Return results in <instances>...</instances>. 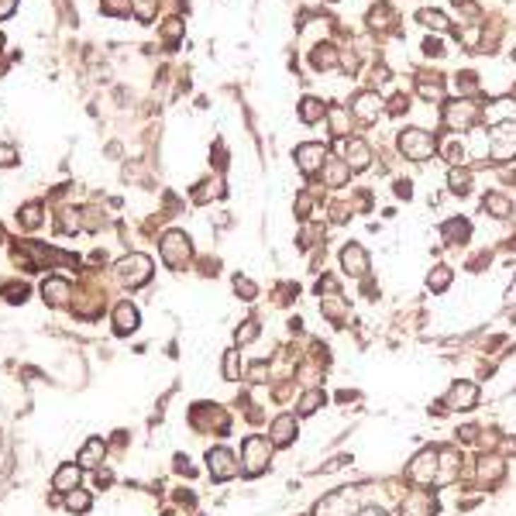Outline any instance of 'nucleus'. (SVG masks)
<instances>
[{
  "instance_id": "33",
  "label": "nucleus",
  "mask_w": 516,
  "mask_h": 516,
  "mask_svg": "<svg viewBox=\"0 0 516 516\" xmlns=\"http://www.w3.org/2000/svg\"><path fill=\"white\" fill-rule=\"evenodd\" d=\"M18 221H21V228H28V231H35V228L42 224V204H28V206H21Z\"/></svg>"
},
{
  "instance_id": "31",
  "label": "nucleus",
  "mask_w": 516,
  "mask_h": 516,
  "mask_svg": "<svg viewBox=\"0 0 516 516\" xmlns=\"http://www.w3.org/2000/svg\"><path fill=\"white\" fill-rule=\"evenodd\" d=\"M66 510H69V513H86V510H90V492L86 489L66 492Z\"/></svg>"
},
{
  "instance_id": "17",
  "label": "nucleus",
  "mask_w": 516,
  "mask_h": 516,
  "mask_svg": "<svg viewBox=\"0 0 516 516\" xmlns=\"http://www.w3.org/2000/svg\"><path fill=\"white\" fill-rule=\"evenodd\" d=\"M79 479H83V468H79L76 462H69V464H59L55 468V479H52V489L55 492H73V489H79Z\"/></svg>"
},
{
  "instance_id": "32",
  "label": "nucleus",
  "mask_w": 516,
  "mask_h": 516,
  "mask_svg": "<svg viewBox=\"0 0 516 516\" xmlns=\"http://www.w3.org/2000/svg\"><path fill=\"white\" fill-rule=\"evenodd\" d=\"M447 182H451V193H458V197H464L468 189H471V172H464V169H451V176H447Z\"/></svg>"
},
{
  "instance_id": "11",
  "label": "nucleus",
  "mask_w": 516,
  "mask_h": 516,
  "mask_svg": "<svg viewBox=\"0 0 516 516\" xmlns=\"http://www.w3.org/2000/svg\"><path fill=\"white\" fill-rule=\"evenodd\" d=\"M513 155H516V121H510V124H499L492 131V158L506 162Z\"/></svg>"
},
{
  "instance_id": "13",
  "label": "nucleus",
  "mask_w": 516,
  "mask_h": 516,
  "mask_svg": "<svg viewBox=\"0 0 516 516\" xmlns=\"http://www.w3.org/2000/svg\"><path fill=\"white\" fill-rule=\"evenodd\" d=\"M324 162H327V148H324V145H317V141H310V145H300V148H296V165H300L307 176L320 172V169H324Z\"/></svg>"
},
{
  "instance_id": "21",
  "label": "nucleus",
  "mask_w": 516,
  "mask_h": 516,
  "mask_svg": "<svg viewBox=\"0 0 516 516\" xmlns=\"http://www.w3.org/2000/svg\"><path fill=\"white\" fill-rule=\"evenodd\" d=\"M103 455H107V444H103V438H90L86 444H83L76 464H79V468H97V464L103 462Z\"/></svg>"
},
{
  "instance_id": "36",
  "label": "nucleus",
  "mask_w": 516,
  "mask_h": 516,
  "mask_svg": "<svg viewBox=\"0 0 516 516\" xmlns=\"http://www.w3.org/2000/svg\"><path fill=\"white\" fill-rule=\"evenodd\" d=\"M447 283H451V269L447 265H438L430 276H427V286L434 289V293H440V289H447Z\"/></svg>"
},
{
  "instance_id": "52",
  "label": "nucleus",
  "mask_w": 516,
  "mask_h": 516,
  "mask_svg": "<svg viewBox=\"0 0 516 516\" xmlns=\"http://www.w3.org/2000/svg\"><path fill=\"white\" fill-rule=\"evenodd\" d=\"M513 59H516V52H513Z\"/></svg>"
},
{
  "instance_id": "41",
  "label": "nucleus",
  "mask_w": 516,
  "mask_h": 516,
  "mask_svg": "<svg viewBox=\"0 0 516 516\" xmlns=\"http://www.w3.org/2000/svg\"><path fill=\"white\" fill-rule=\"evenodd\" d=\"M224 379H241V368H238V348H231L224 355Z\"/></svg>"
},
{
  "instance_id": "35",
  "label": "nucleus",
  "mask_w": 516,
  "mask_h": 516,
  "mask_svg": "<svg viewBox=\"0 0 516 516\" xmlns=\"http://www.w3.org/2000/svg\"><path fill=\"white\" fill-rule=\"evenodd\" d=\"M320 403H324V392H320V389H310L307 396L300 399V406H296V413H300V416H310V413L317 410Z\"/></svg>"
},
{
  "instance_id": "6",
  "label": "nucleus",
  "mask_w": 516,
  "mask_h": 516,
  "mask_svg": "<svg viewBox=\"0 0 516 516\" xmlns=\"http://www.w3.org/2000/svg\"><path fill=\"white\" fill-rule=\"evenodd\" d=\"M206 468H210V475L217 482H231L234 475H238V468H241V462L234 458L231 447H210L206 451Z\"/></svg>"
},
{
  "instance_id": "38",
  "label": "nucleus",
  "mask_w": 516,
  "mask_h": 516,
  "mask_svg": "<svg viewBox=\"0 0 516 516\" xmlns=\"http://www.w3.org/2000/svg\"><path fill=\"white\" fill-rule=\"evenodd\" d=\"M258 331H262V327H258V320L255 317H252V320H245V324H241V327H238V348H241V344H252V341H255L258 337Z\"/></svg>"
},
{
  "instance_id": "23",
  "label": "nucleus",
  "mask_w": 516,
  "mask_h": 516,
  "mask_svg": "<svg viewBox=\"0 0 516 516\" xmlns=\"http://www.w3.org/2000/svg\"><path fill=\"white\" fill-rule=\"evenodd\" d=\"M440 231H444V241H447V245H464V241L471 238V224H468L464 217H451Z\"/></svg>"
},
{
  "instance_id": "22",
  "label": "nucleus",
  "mask_w": 516,
  "mask_h": 516,
  "mask_svg": "<svg viewBox=\"0 0 516 516\" xmlns=\"http://www.w3.org/2000/svg\"><path fill=\"white\" fill-rule=\"evenodd\" d=\"M269 440H272L276 447H289V444L296 440V420H293V416H279V420L272 423Z\"/></svg>"
},
{
  "instance_id": "49",
  "label": "nucleus",
  "mask_w": 516,
  "mask_h": 516,
  "mask_svg": "<svg viewBox=\"0 0 516 516\" xmlns=\"http://www.w3.org/2000/svg\"><path fill=\"white\" fill-rule=\"evenodd\" d=\"M361 516H386L382 510H375V506H368V510H361Z\"/></svg>"
},
{
  "instance_id": "37",
  "label": "nucleus",
  "mask_w": 516,
  "mask_h": 516,
  "mask_svg": "<svg viewBox=\"0 0 516 516\" xmlns=\"http://www.w3.org/2000/svg\"><path fill=\"white\" fill-rule=\"evenodd\" d=\"M131 11L138 14V21H152L158 11V0H131Z\"/></svg>"
},
{
  "instance_id": "29",
  "label": "nucleus",
  "mask_w": 516,
  "mask_h": 516,
  "mask_svg": "<svg viewBox=\"0 0 516 516\" xmlns=\"http://www.w3.org/2000/svg\"><path fill=\"white\" fill-rule=\"evenodd\" d=\"M416 90H420V97H423V100H440V97H444L440 76H430V73H423V76L416 79Z\"/></svg>"
},
{
  "instance_id": "9",
  "label": "nucleus",
  "mask_w": 516,
  "mask_h": 516,
  "mask_svg": "<svg viewBox=\"0 0 516 516\" xmlns=\"http://www.w3.org/2000/svg\"><path fill=\"white\" fill-rule=\"evenodd\" d=\"M355 496L358 492H351V489H337L331 492L327 499H320V506H317V516H355Z\"/></svg>"
},
{
  "instance_id": "2",
  "label": "nucleus",
  "mask_w": 516,
  "mask_h": 516,
  "mask_svg": "<svg viewBox=\"0 0 516 516\" xmlns=\"http://www.w3.org/2000/svg\"><path fill=\"white\" fill-rule=\"evenodd\" d=\"M444 121H447V128H475L482 121V103L475 100V97L451 100L444 107Z\"/></svg>"
},
{
  "instance_id": "8",
  "label": "nucleus",
  "mask_w": 516,
  "mask_h": 516,
  "mask_svg": "<svg viewBox=\"0 0 516 516\" xmlns=\"http://www.w3.org/2000/svg\"><path fill=\"white\" fill-rule=\"evenodd\" d=\"M42 300H45L52 310H66V307H73L76 293H73L69 279H62V276H49V279L42 283Z\"/></svg>"
},
{
  "instance_id": "7",
  "label": "nucleus",
  "mask_w": 516,
  "mask_h": 516,
  "mask_svg": "<svg viewBox=\"0 0 516 516\" xmlns=\"http://www.w3.org/2000/svg\"><path fill=\"white\" fill-rule=\"evenodd\" d=\"M189 420H193L200 430H217V434H228V430H231L228 413L221 410V406H213V403H200V406H193Z\"/></svg>"
},
{
  "instance_id": "27",
  "label": "nucleus",
  "mask_w": 516,
  "mask_h": 516,
  "mask_svg": "<svg viewBox=\"0 0 516 516\" xmlns=\"http://www.w3.org/2000/svg\"><path fill=\"white\" fill-rule=\"evenodd\" d=\"M482 210L503 221V217H510V213H513V204H510L503 193H486V197H482Z\"/></svg>"
},
{
  "instance_id": "34",
  "label": "nucleus",
  "mask_w": 516,
  "mask_h": 516,
  "mask_svg": "<svg viewBox=\"0 0 516 516\" xmlns=\"http://www.w3.org/2000/svg\"><path fill=\"white\" fill-rule=\"evenodd\" d=\"M348 128H351V121H348V110H344V107H334V110H331V134H334V138H344V134H348Z\"/></svg>"
},
{
  "instance_id": "47",
  "label": "nucleus",
  "mask_w": 516,
  "mask_h": 516,
  "mask_svg": "<svg viewBox=\"0 0 516 516\" xmlns=\"http://www.w3.org/2000/svg\"><path fill=\"white\" fill-rule=\"evenodd\" d=\"M110 482H114V479H110V471H97V486H100V489H107Z\"/></svg>"
},
{
  "instance_id": "24",
  "label": "nucleus",
  "mask_w": 516,
  "mask_h": 516,
  "mask_svg": "<svg viewBox=\"0 0 516 516\" xmlns=\"http://www.w3.org/2000/svg\"><path fill=\"white\" fill-rule=\"evenodd\" d=\"M320 172H324V182L337 189V186H344V180H348V162L344 158H327Z\"/></svg>"
},
{
  "instance_id": "30",
  "label": "nucleus",
  "mask_w": 516,
  "mask_h": 516,
  "mask_svg": "<svg viewBox=\"0 0 516 516\" xmlns=\"http://www.w3.org/2000/svg\"><path fill=\"white\" fill-rule=\"evenodd\" d=\"M440 145V155H444V162H451V165H458V162H464V141L462 138H444V141H438Z\"/></svg>"
},
{
  "instance_id": "28",
  "label": "nucleus",
  "mask_w": 516,
  "mask_h": 516,
  "mask_svg": "<svg viewBox=\"0 0 516 516\" xmlns=\"http://www.w3.org/2000/svg\"><path fill=\"white\" fill-rule=\"evenodd\" d=\"M310 62H313V69H334L337 66V49L334 45H317L313 49V55H310Z\"/></svg>"
},
{
  "instance_id": "18",
  "label": "nucleus",
  "mask_w": 516,
  "mask_h": 516,
  "mask_svg": "<svg viewBox=\"0 0 516 516\" xmlns=\"http://www.w3.org/2000/svg\"><path fill=\"white\" fill-rule=\"evenodd\" d=\"M341 158L348 162V169L361 172V169H368V162H372V148H368L361 138H355V141H348V145H344V155H341Z\"/></svg>"
},
{
  "instance_id": "16",
  "label": "nucleus",
  "mask_w": 516,
  "mask_h": 516,
  "mask_svg": "<svg viewBox=\"0 0 516 516\" xmlns=\"http://www.w3.org/2000/svg\"><path fill=\"white\" fill-rule=\"evenodd\" d=\"M482 117L489 121V124H510L516 121V97H499V100H492L486 110H482Z\"/></svg>"
},
{
  "instance_id": "50",
  "label": "nucleus",
  "mask_w": 516,
  "mask_h": 516,
  "mask_svg": "<svg viewBox=\"0 0 516 516\" xmlns=\"http://www.w3.org/2000/svg\"><path fill=\"white\" fill-rule=\"evenodd\" d=\"M0 49H4V35H0Z\"/></svg>"
},
{
  "instance_id": "3",
  "label": "nucleus",
  "mask_w": 516,
  "mask_h": 516,
  "mask_svg": "<svg viewBox=\"0 0 516 516\" xmlns=\"http://www.w3.org/2000/svg\"><path fill=\"white\" fill-rule=\"evenodd\" d=\"M399 148H403L406 158H413V162H423V158H430V155H434V148H438V138H434L430 131H423V128H406L403 134H399Z\"/></svg>"
},
{
  "instance_id": "19",
  "label": "nucleus",
  "mask_w": 516,
  "mask_h": 516,
  "mask_svg": "<svg viewBox=\"0 0 516 516\" xmlns=\"http://www.w3.org/2000/svg\"><path fill=\"white\" fill-rule=\"evenodd\" d=\"M475 403H479V389L471 386V382H455V386H451L447 406H455V410H471Z\"/></svg>"
},
{
  "instance_id": "15",
  "label": "nucleus",
  "mask_w": 516,
  "mask_h": 516,
  "mask_svg": "<svg viewBox=\"0 0 516 516\" xmlns=\"http://www.w3.org/2000/svg\"><path fill=\"white\" fill-rule=\"evenodd\" d=\"M341 269L348 272V276H365L368 272V255H365V248L361 245H344L341 248Z\"/></svg>"
},
{
  "instance_id": "39",
  "label": "nucleus",
  "mask_w": 516,
  "mask_h": 516,
  "mask_svg": "<svg viewBox=\"0 0 516 516\" xmlns=\"http://www.w3.org/2000/svg\"><path fill=\"white\" fill-rule=\"evenodd\" d=\"M28 293H31V289H28L25 283H7V289H4V300H7V303H25Z\"/></svg>"
},
{
  "instance_id": "10",
  "label": "nucleus",
  "mask_w": 516,
  "mask_h": 516,
  "mask_svg": "<svg viewBox=\"0 0 516 516\" xmlns=\"http://www.w3.org/2000/svg\"><path fill=\"white\" fill-rule=\"evenodd\" d=\"M406 471H410V479L416 482V486H430V482L438 479V451H434V447L420 451V455L410 462Z\"/></svg>"
},
{
  "instance_id": "1",
  "label": "nucleus",
  "mask_w": 516,
  "mask_h": 516,
  "mask_svg": "<svg viewBox=\"0 0 516 516\" xmlns=\"http://www.w3.org/2000/svg\"><path fill=\"white\" fill-rule=\"evenodd\" d=\"M272 440L269 438H258V434H252V438L241 444V468H245V475H262L265 468H269V458H272Z\"/></svg>"
},
{
  "instance_id": "46",
  "label": "nucleus",
  "mask_w": 516,
  "mask_h": 516,
  "mask_svg": "<svg viewBox=\"0 0 516 516\" xmlns=\"http://www.w3.org/2000/svg\"><path fill=\"white\" fill-rule=\"evenodd\" d=\"M499 451H503V455H516V440H513V438H506L503 444H499Z\"/></svg>"
},
{
  "instance_id": "26",
  "label": "nucleus",
  "mask_w": 516,
  "mask_h": 516,
  "mask_svg": "<svg viewBox=\"0 0 516 516\" xmlns=\"http://www.w3.org/2000/svg\"><path fill=\"white\" fill-rule=\"evenodd\" d=\"M324 114H327V107H324L320 97H303V100H300V117H303V124L324 121Z\"/></svg>"
},
{
  "instance_id": "45",
  "label": "nucleus",
  "mask_w": 516,
  "mask_h": 516,
  "mask_svg": "<svg viewBox=\"0 0 516 516\" xmlns=\"http://www.w3.org/2000/svg\"><path fill=\"white\" fill-rule=\"evenodd\" d=\"M14 7H18V0H0V18L14 14Z\"/></svg>"
},
{
  "instance_id": "5",
  "label": "nucleus",
  "mask_w": 516,
  "mask_h": 516,
  "mask_svg": "<svg viewBox=\"0 0 516 516\" xmlns=\"http://www.w3.org/2000/svg\"><path fill=\"white\" fill-rule=\"evenodd\" d=\"M117 279L124 286H145L152 279V258L148 255H128L117 262Z\"/></svg>"
},
{
  "instance_id": "51",
  "label": "nucleus",
  "mask_w": 516,
  "mask_h": 516,
  "mask_svg": "<svg viewBox=\"0 0 516 516\" xmlns=\"http://www.w3.org/2000/svg\"><path fill=\"white\" fill-rule=\"evenodd\" d=\"M513 248H516V238H513Z\"/></svg>"
},
{
  "instance_id": "48",
  "label": "nucleus",
  "mask_w": 516,
  "mask_h": 516,
  "mask_svg": "<svg viewBox=\"0 0 516 516\" xmlns=\"http://www.w3.org/2000/svg\"><path fill=\"white\" fill-rule=\"evenodd\" d=\"M410 182H396V197H406V200H410Z\"/></svg>"
},
{
  "instance_id": "42",
  "label": "nucleus",
  "mask_w": 516,
  "mask_h": 516,
  "mask_svg": "<svg viewBox=\"0 0 516 516\" xmlns=\"http://www.w3.org/2000/svg\"><path fill=\"white\" fill-rule=\"evenodd\" d=\"M234 289H238V296H245V300H255V286L248 283V279H241V276H238V279H234Z\"/></svg>"
},
{
  "instance_id": "40",
  "label": "nucleus",
  "mask_w": 516,
  "mask_h": 516,
  "mask_svg": "<svg viewBox=\"0 0 516 516\" xmlns=\"http://www.w3.org/2000/svg\"><path fill=\"white\" fill-rule=\"evenodd\" d=\"M420 21H423V25L427 28H438V31H447V18H444V14H438V11H420Z\"/></svg>"
},
{
  "instance_id": "12",
  "label": "nucleus",
  "mask_w": 516,
  "mask_h": 516,
  "mask_svg": "<svg viewBox=\"0 0 516 516\" xmlns=\"http://www.w3.org/2000/svg\"><path fill=\"white\" fill-rule=\"evenodd\" d=\"M379 93H358L355 100H351V117L358 121V124H375L379 121Z\"/></svg>"
},
{
  "instance_id": "4",
  "label": "nucleus",
  "mask_w": 516,
  "mask_h": 516,
  "mask_svg": "<svg viewBox=\"0 0 516 516\" xmlns=\"http://www.w3.org/2000/svg\"><path fill=\"white\" fill-rule=\"evenodd\" d=\"M158 252H162V258H165L169 269H182V265H189V258H193V245H189V238L182 231H169V234H162Z\"/></svg>"
},
{
  "instance_id": "44",
  "label": "nucleus",
  "mask_w": 516,
  "mask_h": 516,
  "mask_svg": "<svg viewBox=\"0 0 516 516\" xmlns=\"http://www.w3.org/2000/svg\"><path fill=\"white\" fill-rule=\"evenodd\" d=\"M103 7H107V14H124V0H103Z\"/></svg>"
},
{
  "instance_id": "20",
  "label": "nucleus",
  "mask_w": 516,
  "mask_h": 516,
  "mask_svg": "<svg viewBox=\"0 0 516 516\" xmlns=\"http://www.w3.org/2000/svg\"><path fill=\"white\" fill-rule=\"evenodd\" d=\"M138 324H141L138 307H131V303H117V307H114V331H117V334H131Z\"/></svg>"
},
{
  "instance_id": "14",
  "label": "nucleus",
  "mask_w": 516,
  "mask_h": 516,
  "mask_svg": "<svg viewBox=\"0 0 516 516\" xmlns=\"http://www.w3.org/2000/svg\"><path fill=\"white\" fill-rule=\"evenodd\" d=\"M434 513H438V499L427 489L410 492L406 503H403V516H434Z\"/></svg>"
},
{
  "instance_id": "25",
  "label": "nucleus",
  "mask_w": 516,
  "mask_h": 516,
  "mask_svg": "<svg viewBox=\"0 0 516 516\" xmlns=\"http://www.w3.org/2000/svg\"><path fill=\"white\" fill-rule=\"evenodd\" d=\"M396 25V11L389 7V4H375L372 7V14H368V28L372 31H386V28Z\"/></svg>"
},
{
  "instance_id": "43",
  "label": "nucleus",
  "mask_w": 516,
  "mask_h": 516,
  "mask_svg": "<svg viewBox=\"0 0 516 516\" xmlns=\"http://www.w3.org/2000/svg\"><path fill=\"white\" fill-rule=\"evenodd\" d=\"M18 162V152L11 145H0V165H14Z\"/></svg>"
}]
</instances>
